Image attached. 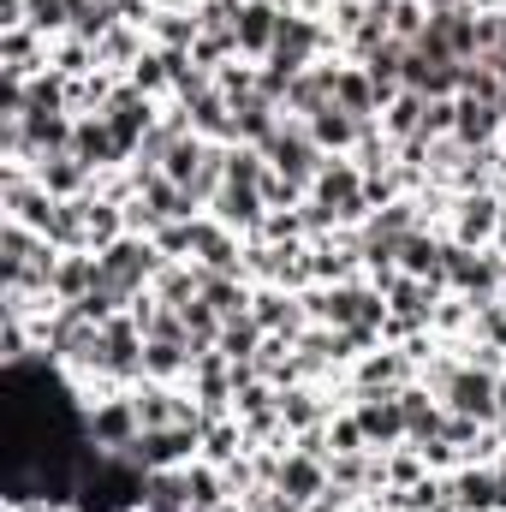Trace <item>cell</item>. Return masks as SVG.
<instances>
[{"instance_id": "19", "label": "cell", "mask_w": 506, "mask_h": 512, "mask_svg": "<svg viewBox=\"0 0 506 512\" xmlns=\"http://www.w3.org/2000/svg\"><path fill=\"white\" fill-rule=\"evenodd\" d=\"M245 453H251V435H245V423H239L233 411L203 429V459H209V465H233V459H245Z\"/></svg>"}, {"instance_id": "28", "label": "cell", "mask_w": 506, "mask_h": 512, "mask_svg": "<svg viewBox=\"0 0 506 512\" xmlns=\"http://www.w3.org/2000/svg\"><path fill=\"white\" fill-rule=\"evenodd\" d=\"M179 316H185V334H191V346H197V352H215V346H221V328H227V322H221L203 298H191Z\"/></svg>"}, {"instance_id": "17", "label": "cell", "mask_w": 506, "mask_h": 512, "mask_svg": "<svg viewBox=\"0 0 506 512\" xmlns=\"http://www.w3.org/2000/svg\"><path fill=\"white\" fill-rule=\"evenodd\" d=\"M251 298H256V286L245 280V274H209V286H203V304H209L221 322L251 316Z\"/></svg>"}, {"instance_id": "9", "label": "cell", "mask_w": 506, "mask_h": 512, "mask_svg": "<svg viewBox=\"0 0 506 512\" xmlns=\"http://www.w3.org/2000/svg\"><path fill=\"white\" fill-rule=\"evenodd\" d=\"M274 489H280L286 501H298V507L322 501V495H328V459H316V453H304V447H286V459H280V471H274Z\"/></svg>"}, {"instance_id": "25", "label": "cell", "mask_w": 506, "mask_h": 512, "mask_svg": "<svg viewBox=\"0 0 506 512\" xmlns=\"http://www.w3.org/2000/svg\"><path fill=\"white\" fill-rule=\"evenodd\" d=\"M126 84H137V90H143V96H155V102H173V66H167V54H161V48H149V54L126 72Z\"/></svg>"}, {"instance_id": "4", "label": "cell", "mask_w": 506, "mask_h": 512, "mask_svg": "<svg viewBox=\"0 0 506 512\" xmlns=\"http://www.w3.org/2000/svg\"><path fill=\"white\" fill-rule=\"evenodd\" d=\"M262 155H268V167H274L280 179H298V185H310V179L322 173V161H328L304 120H286V126L262 143Z\"/></svg>"}, {"instance_id": "20", "label": "cell", "mask_w": 506, "mask_h": 512, "mask_svg": "<svg viewBox=\"0 0 506 512\" xmlns=\"http://www.w3.org/2000/svg\"><path fill=\"white\" fill-rule=\"evenodd\" d=\"M197 36H203V18H197V12H167V6H155V18H149V42H155V48H197Z\"/></svg>"}, {"instance_id": "8", "label": "cell", "mask_w": 506, "mask_h": 512, "mask_svg": "<svg viewBox=\"0 0 506 512\" xmlns=\"http://www.w3.org/2000/svg\"><path fill=\"white\" fill-rule=\"evenodd\" d=\"M352 411H358V423H364L370 453L405 447V405H399V393H364V399H352Z\"/></svg>"}, {"instance_id": "22", "label": "cell", "mask_w": 506, "mask_h": 512, "mask_svg": "<svg viewBox=\"0 0 506 512\" xmlns=\"http://www.w3.org/2000/svg\"><path fill=\"white\" fill-rule=\"evenodd\" d=\"M143 512H191L185 471H149L143 477Z\"/></svg>"}, {"instance_id": "14", "label": "cell", "mask_w": 506, "mask_h": 512, "mask_svg": "<svg viewBox=\"0 0 506 512\" xmlns=\"http://www.w3.org/2000/svg\"><path fill=\"white\" fill-rule=\"evenodd\" d=\"M304 126H310V137L322 143V155H352V149H358V131H364V120H358V114H346L340 102H328V108H322V114H310Z\"/></svg>"}, {"instance_id": "16", "label": "cell", "mask_w": 506, "mask_h": 512, "mask_svg": "<svg viewBox=\"0 0 506 512\" xmlns=\"http://www.w3.org/2000/svg\"><path fill=\"white\" fill-rule=\"evenodd\" d=\"M126 233H131V227H126V209L90 191V197H84V245H90V251L102 256L108 245H120Z\"/></svg>"}, {"instance_id": "3", "label": "cell", "mask_w": 506, "mask_h": 512, "mask_svg": "<svg viewBox=\"0 0 506 512\" xmlns=\"http://www.w3.org/2000/svg\"><path fill=\"white\" fill-rule=\"evenodd\" d=\"M84 435H90V447H102V453H126L131 441L143 435V417H137V405H131V387L84 405Z\"/></svg>"}, {"instance_id": "31", "label": "cell", "mask_w": 506, "mask_h": 512, "mask_svg": "<svg viewBox=\"0 0 506 512\" xmlns=\"http://www.w3.org/2000/svg\"><path fill=\"white\" fill-rule=\"evenodd\" d=\"M465 6H471V12H501L506 0H465Z\"/></svg>"}, {"instance_id": "24", "label": "cell", "mask_w": 506, "mask_h": 512, "mask_svg": "<svg viewBox=\"0 0 506 512\" xmlns=\"http://www.w3.org/2000/svg\"><path fill=\"white\" fill-rule=\"evenodd\" d=\"M429 477V465H423V453L405 441V447H393V453H381V489H417Z\"/></svg>"}, {"instance_id": "13", "label": "cell", "mask_w": 506, "mask_h": 512, "mask_svg": "<svg viewBox=\"0 0 506 512\" xmlns=\"http://www.w3.org/2000/svg\"><path fill=\"white\" fill-rule=\"evenodd\" d=\"M96 286H102V256L96 251H60L54 280H48V292H54L60 304H78V298H90Z\"/></svg>"}, {"instance_id": "26", "label": "cell", "mask_w": 506, "mask_h": 512, "mask_svg": "<svg viewBox=\"0 0 506 512\" xmlns=\"http://www.w3.org/2000/svg\"><path fill=\"white\" fill-rule=\"evenodd\" d=\"M262 340H268V334L256 328V316H239V322H227V328H221V346H215V352H227L233 364H256Z\"/></svg>"}, {"instance_id": "7", "label": "cell", "mask_w": 506, "mask_h": 512, "mask_svg": "<svg viewBox=\"0 0 506 512\" xmlns=\"http://www.w3.org/2000/svg\"><path fill=\"white\" fill-rule=\"evenodd\" d=\"M191 262H203L209 274H245V233H233V227L215 221V215H197Z\"/></svg>"}, {"instance_id": "18", "label": "cell", "mask_w": 506, "mask_h": 512, "mask_svg": "<svg viewBox=\"0 0 506 512\" xmlns=\"http://www.w3.org/2000/svg\"><path fill=\"white\" fill-rule=\"evenodd\" d=\"M334 102L346 108V114H358V120H381V102H376V84H370V72L364 66H340V78H334Z\"/></svg>"}, {"instance_id": "29", "label": "cell", "mask_w": 506, "mask_h": 512, "mask_svg": "<svg viewBox=\"0 0 506 512\" xmlns=\"http://www.w3.org/2000/svg\"><path fill=\"white\" fill-rule=\"evenodd\" d=\"M387 30H393V42H417L423 30H429V6L423 0H393V18H387Z\"/></svg>"}, {"instance_id": "15", "label": "cell", "mask_w": 506, "mask_h": 512, "mask_svg": "<svg viewBox=\"0 0 506 512\" xmlns=\"http://www.w3.org/2000/svg\"><path fill=\"white\" fill-rule=\"evenodd\" d=\"M453 137H459L465 149H477V143H506V114H501V108H489V102H471V96H459Z\"/></svg>"}, {"instance_id": "21", "label": "cell", "mask_w": 506, "mask_h": 512, "mask_svg": "<svg viewBox=\"0 0 506 512\" xmlns=\"http://www.w3.org/2000/svg\"><path fill=\"white\" fill-rule=\"evenodd\" d=\"M423 114H429V96H417V90H399V96L381 108V131H387L393 143H405V137H417V131H423Z\"/></svg>"}, {"instance_id": "27", "label": "cell", "mask_w": 506, "mask_h": 512, "mask_svg": "<svg viewBox=\"0 0 506 512\" xmlns=\"http://www.w3.org/2000/svg\"><path fill=\"white\" fill-rule=\"evenodd\" d=\"M340 453H370L364 423H358V411H352V405H340V411L328 417V459H340Z\"/></svg>"}, {"instance_id": "1", "label": "cell", "mask_w": 506, "mask_h": 512, "mask_svg": "<svg viewBox=\"0 0 506 512\" xmlns=\"http://www.w3.org/2000/svg\"><path fill=\"white\" fill-rule=\"evenodd\" d=\"M310 197H316L322 209H334L340 227H364V221L376 215V209L364 203V167H358L352 155H328L322 173L310 179Z\"/></svg>"}, {"instance_id": "10", "label": "cell", "mask_w": 506, "mask_h": 512, "mask_svg": "<svg viewBox=\"0 0 506 512\" xmlns=\"http://www.w3.org/2000/svg\"><path fill=\"white\" fill-rule=\"evenodd\" d=\"M209 215H215V221H227L233 233H245V239H251L256 227L268 221V203H262V185H239V179H227V185L215 191V203H209Z\"/></svg>"}, {"instance_id": "2", "label": "cell", "mask_w": 506, "mask_h": 512, "mask_svg": "<svg viewBox=\"0 0 506 512\" xmlns=\"http://www.w3.org/2000/svg\"><path fill=\"white\" fill-rule=\"evenodd\" d=\"M501 215H506L501 191H465V197H453L447 239L465 245V251H495V239H501Z\"/></svg>"}, {"instance_id": "23", "label": "cell", "mask_w": 506, "mask_h": 512, "mask_svg": "<svg viewBox=\"0 0 506 512\" xmlns=\"http://www.w3.org/2000/svg\"><path fill=\"white\" fill-rule=\"evenodd\" d=\"M185 489H191V507H227V501H233L227 471L209 465V459H191V465H185Z\"/></svg>"}, {"instance_id": "11", "label": "cell", "mask_w": 506, "mask_h": 512, "mask_svg": "<svg viewBox=\"0 0 506 512\" xmlns=\"http://www.w3.org/2000/svg\"><path fill=\"white\" fill-rule=\"evenodd\" d=\"M280 18H286V12H280V6H268V0H245V6H239V24H233V36H239V54H245V60H256V66H262V60L274 54Z\"/></svg>"}, {"instance_id": "5", "label": "cell", "mask_w": 506, "mask_h": 512, "mask_svg": "<svg viewBox=\"0 0 506 512\" xmlns=\"http://www.w3.org/2000/svg\"><path fill=\"white\" fill-rule=\"evenodd\" d=\"M405 382H417V364L399 352V346H376L364 358L346 364V399H364V393H399Z\"/></svg>"}, {"instance_id": "12", "label": "cell", "mask_w": 506, "mask_h": 512, "mask_svg": "<svg viewBox=\"0 0 506 512\" xmlns=\"http://www.w3.org/2000/svg\"><path fill=\"white\" fill-rule=\"evenodd\" d=\"M30 173H36V185H42L48 197H60V203H72V197H90V191H96V173H90L78 155H42Z\"/></svg>"}, {"instance_id": "30", "label": "cell", "mask_w": 506, "mask_h": 512, "mask_svg": "<svg viewBox=\"0 0 506 512\" xmlns=\"http://www.w3.org/2000/svg\"><path fill=\"white\" fill-rule=\"evenodd\" d=\"M304 512H346V507H340L334 495H322V501H310V507H304Z\"/></svg>"}, {"instance_id": "6", "label": "cell", "mask_w": 506, "mask_h": 512, "mask_svg": "<svg viewBox=\"0 0 506 512\" xmlns=\"http://www.w3.org/2000/svg\"><path fill=\"white\" fill-rule=\"evenodd\" d=\"M495 382H501V376H489V370H477V364H459V376L447 382L441 405H447L453 417H471V423H495V417H501V405H495Z\"/></svg>"}]
</instances>
